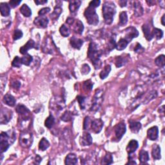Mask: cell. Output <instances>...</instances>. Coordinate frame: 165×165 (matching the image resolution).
Returning a JSON list of instances; mask_svg holds the SVG:
<instances>
[{
	"label": "cell",
	"instance_id": "obj_1",
	"mask_svg": "<svg viewBox=\"0 0 165 165\" xmlns=\"http://www.w3.org/2000/svg\"><path fill=\"white\" fill-rule=\"evenodd\" d=\"M101 54V52L98 48V45L94 42L90 43L87 55L88 58L91 60L95 69L96 70L100 69L102 65V62L100 59Z\"/></svg>",
	"mask_w": 165,
	"mask_h": 165
},
{
	"label": "cell",
	"instance_id": "obj_2",
	"mask_svg": "<svg viewBox=\"0 0 165 165\" xmlns=\"http://www.w3.org/2000/svg\"><path fill=\"white\" fill-rule=\"evenodd\" d=\"M116 13V7L112 1H106L103 5V16L107 25L112 24L114 15Z\"/></svg>",
	"mask_w": 165,
	"mask_h": 165
},
{
	"label": "cell",
	"instance_id": "obj_3",
	"mask_svg": "<svg viewBox=\"0 0 165 165\" xmlns=\"http://www.w3.org/2000/svg\"><path fill=\"white\" fill-rule=\"evenodd\" d=\"M16 139V134L14 132H11L10 130L7 132H3L1 134V137H0V150H1V153L6 152L11 144L13 143Z\"/></svg>",
	"mask_w": 165,
	"mask_h": 165
},
{
	"label": "cell",
	"instance_id": "obj_4",
	"mask_svg": "<svg viewBox=\"0 0 165 165\" xmlns=\"http://www.w3.org/2000/svg\"><path fill=\"white\" fill-rule=\"evenodd\" d=\"M84 15L89 25L96 26L99 23V16L96 13V8L88 5L85 9Z\"/></svg>",
	"mask_w": 165,
	"mask_h": 165
},
{
	"label": "cell",
	"instance_id": "obj_5",
	"mask_svg": "<svg viewBox=\"0 0 165 165\" xmlns=\"http://www.w3.org/2000/svg\"><path fill=\"white\" fill-rule=\"evenodd\" d=\"M50 106L53 110L61 111L65 107V100L60 96L53 97L51 100Z\"/></svg>",
	"mask_w": 165,
	"mask_h": 165
},
{
	"label": "cell",
	"instance_id": "obj_6",
	"mask_svg": "<svg viewBox=\"0 0 165 165\" xmlns=\"http://www.w3.org/2000/svg\"><path fill=\"white\" fill-rule=\"evenodd\" d=\"M103 101V91L102 90H97L92 100V105L91 110L96 112L100 109Z\"/></svg>",
	"mask_w": 165,
	"mask_h": 165
},
{
	"label": "cell",
	"instance_id": "obj_7",
	"mask_svg": "<svg viewBox=\"0 0 165 165\" xmlns=\"http://www.w3.org/2000/svg\"><path fill=\"white\" fill-rule=\"evenodd\" d=\"M33 142L32 134L27 131L23 132L19 137L20 145L24 148L30 147Z\"/></svg>",
	"mask_w": 165,
	"mask_h": 165
},
{
	"label": "cell",
	"instance_id": "obj_8",
	"mask_svg": "<svg viewBox=\"0 0 165 165\" xmlns=\"http://www.w3.org/2000/svg\"><path fill=\"white\" fill-rule=\"evenodd\" d=\"M16 112L21 116L22 121H27L30 117V111L23 105H18L16 106Z\"/></svg>",
	"mask_w": 165,
	"mask_h": 165
},
{
	"label": "cell",
	"instance_id": "obj_9",
	"mask_svg": "<svg viewBox=\"0 0 165 165\" xmlns=\"http://www.w3.org/2000/svg\"><path fill=\"white\" fill-rule=\"evenodd\" d=\"M12 112L7 108H2L0 115V123L1 125H6L12 119Z\"/></svg>",
	"mask_w": 165,
	"mask_h": 165
},
{
	"label": "cell",
	"instance_id": "obj_10",
	"mask_svg": "<svg viewBox=\"0 0 165 165\" xmlns=\"http://www.w3.org/2000/svg\"><path fill=\"white\" fill-rule=\"evenodd\" d=\"M125 38L124 39L126 40L129 43L134 38H137V37L139 36L138 30L136 29L135 27H133L127 28L125 30Z\"/></svg>",
	"mask_w": 165,
	"mask_h": 165
},
{
	"label": "cell",
	"instance_id": "obj_11",
	"mask_svg": "<svg viewBox=\"0 0 165 165\" xmlns=\"http://www.w3.org/2000/svg\"><path fill=\"white\" fill-rule=\"evenodd\" d=\"M115 137L119 140H120L123 136L125 135L126 131V127L125 123L124 122H121L115 126L114 128Z\"/></svg>",
	"mask_w": 165,
	"mask_h": 165
},
{
	"label": "cell",
	"instance_id": "obj_12",
	"mask_svg": "<svg viewBox=\"0 0 165 165\" xmlns=\"http://www.w3.org/2000/svg\"><path fill=\"white\" fill-rule=\"evenodd\" d=\"M103 125L104 123L101 119H96L92 121L90 126L94 133L99 134L102 130Z\"/></svg>",
	"mask_w": 165,
	"mask_h": 165
},
{
	"label": "cell",
	"instance_id": "obj_13",
	"mask_svg": "<svg viewBox=\"0 0 165 165\" xmlns=\"http://www.w3.org/2000/svg\"><path fill=\"white\" fill-rule=\"evenodd\" d=\"M34 23L38 27L46 28L48 24V19L45 16H39L35 18Z\"/></svg>",
	"mask_w": 165,
	"mask_h": 165
},
{
	"label": "cell",
	"instance_id": "obj_14",
	"mask_svg": "<svg viewBox=\"0 0 165 165\" xmlns=\"http://www.w3.org/2000/svg\"><path fill=\"white\" fill-rule=\"evenodd\" d=\"M32 48H36V43L35 41L32 39H30L28 41V42L24 45V46L22 47L19 49V52L23 55H26L27 54L28 51H29L30 49Z\"/></svg>",
	"mask_w": 165,
	"mask_h": 165
},
{
	"label": "cell",
	"instance_id": "obj_15",
	"mask_svg": "<svg viewBox=\"0 0 165 165\" xmlns=\"http://www.w3.org/2000/svg\"><path fill=\"white\" fill-rule=\"evenodd\" d=\"M80 142L82 146H90L92 143V138L88 132H85L80 138Z\"/></svg>",
	"mask_w": 165,
	"mask_h": 165
},
{
	"label": "cell",
	"instance_id": "obj_16",
	"mask_svg": "<svg viewBox=\"0 0 165 165\" xmlns=\"http://www.w3.org/2000/svg\"><path fill=\"white\" fill-rule=\"evenodd\" d=\"M142 30L144 33V37H145L146 40L150 41L154 38L153 32H152V31L151 30V28L149 24L148 23L144 24L142 27Z\"/></svg>",
	"mask_w": 165,
	"mask_h": 165
},
{
	"label": "cell",
	"instance_id": "obj_17",
	"mask_svg": "<svg viewBox=\"0 0 165 165\" xmlns=\"http://www.w3.org/2000/svg\"><path fill=\"white\" fill-rule=\"evenodd\" d=\"M159 129L158 126H152L147 131V136L149 139L152 141H155L158 138Z\"/></svg>",
	"mask_w": 165,
	"mask_h": 165
},
{
	"label": "cell",
	"instance_id": "obj_18",
	"mask_svg": "<svg viewBox=\"0 0 165 165\" xmlns=\"http://www.w3.org/2000/svg\"><path fill=\"white\" fill-rule=\"evenodd\" d=\"M138 146L139 144L137 141H135L134 139L131 140L126 146V151L129 154H132L136 151V150L138 148Z\"/></svg>",
	"mask_w": 165,
	"mask_h": 165
},
{
	"label": "cell",
	"instance_id": "obj_19",
	"mask_svg": "<svg viewBox=\"0 0 165 165\" xmlns=\"http://www.w3.org/2000/svg\"><path fill=\"white\" fill-rule=\"evenodd\" d=\"M72 25H74V26H73V30L74 32L77 33V34H81L84 30L83 23L80 20H75Z\"/></svg>",
	"mask_w": 165,
	"mask_h": 165
},
{
	"label": "cell",
	"instance_id": "obj_20",
	"mask_svg": "<svg viewBox=\"0 0 165 165\" xmlns=\"http://www.w3.org/2000/svg\"><path fill=\"white\" fill-rule=\"evenodd\" d=\"M0 9H1V14L3 17H7L10 14V8L7 3H0Z\"/></svg>",
	"mask_w": 165,
	"mask_h": 165
},
{
	"label": "cell",
	"instance_id": "obj_21",
	"mask_svg": "<svg viewBox=\"0 0 165 165\" xmlns=\"http://www.w3.org/2000/svg\"><path fill=\"white\" fill-rule=\"evenodd\" d=\"M70 43H71V46L76 48L77 49V50H80V49L81 48L82 45H83V41L80 38H75V37H73L70 40Z\"/></svg>",
	"mask_w": 165,
	"mask_h": 165
},
{
	"label": "cell",
	"instance_id": "obj_22",
	"mask_svg": "<svg viewBox=\"0 0 165 165\" xmlns=\"http://www.w3.org/2000/svg\"><path fill=\"white\" fill-rule=\"evenodd\" d=\"M81 1L80 0H72L69 1V10L72 13L76 12L81 6Z\"/></svg>",
	"mask_w": 165,
	"mask_h": 165
},
{
	"label": "cell",
	"instance_id": "obj_23",
	"mask_svg": "<svg viewBox=\"0 0 165 165\" xmlns=\"http://www.w3.org/2000/svg\"><path fill=\"white\" fill-rule=\"evenodd\" d=\"M3 101L5 103V104L9 106H14L16 103V100L14 97L12 96L10 94H6L4 96Z\"/></svg>",
	"mask_w": 165,
	"mask_h": 165
},
{
	"label": "cell",
	"instance_id": "obj_24",
	"mask_svg": "<svg viewBox=\"0 0 165 165\" xmlns=\"http://www.w3.org/2000/svg\"><path fill=\"white\" fill-rule=\"evenodd\" d=\"M134 14L137 17L141 16L143 14V8L141 5V3L138 1L134 2Z\"/></svg>",
	"mask_w": 165,
	"mask_h": 165
},
{
	"label": "cell",
	"instance_id": "obj_25",
	"mask_svg": "<svg viewBox=\"0 0 165 165\" xmlns=\"http://www.w3.org/2000/svg\"><path fill=\"white\" fill-rule=\"evenodd\" d=\"M152 155L155 160H158L161 158V148L158 144H154L153 146H152Z\"/></svg>",
	"mask_w": 165,
	"mask_h": 165
},
{
	"label": "cell",
	"instance_id": "obj_26",
	"mask_svg": "<svg viewBox=\"0 0 165 165\" xmlns=\"http://www.w3.org/2000/svg\"><path fill=\"white\" fill-rule=\"evenodd\" d=\"M65 164H77V158L76 154H69L66 157L65 161Z\"/></svg>",
	"mask_w": 165,
	"mask_h": 165
},
{
	"label": "cell",
	"instance_id": "obj_27",
	"mask_svg": "<svg viewBox=\"0 0 165 165\" xmlns=\"http://www.w3.org/2000/svg\"><path fill=\"white\" fill-rule=\"evenodd\" d=\"M130 130L134 133H138V132L141 129V124L137 121H130Z\"/></svg>",
	"mask_w": 165,
	"mask_h": 165
},
{
	"label": "cell",
	"instance_id": "obj_28",
	"mask_svg": "<svg viewBox=\"0 0 165 165\" xmlns=\"http://www.w3.org/2000/svg\"><path fill=\"white\" fill-rule=\"evenodd\" d=\"M127 59L125 57H122L121 56H117L115 59V64L117 68H120L125 65L127 63Z\"/></svg>",
	"mask_w": 165,
	"mask_h": 165
},
{
	"label": "cell",
	"instance_id": "obj_29",
	"mask_svg": "<svg viewBox=\"0 0 165 165\" xmlns=\"http://www.w3.org/2000/svg\"><path fill=\"white\" fill-rule=\"evenodd\" d=\"M139 161L142 164H145L148 161H149V155H148V153L145 151V150H141L139 152Z\"/></svg>",
	"mask_w": 165,
	"mask_h": 165
},
{
	"label": "cell",
	"instance_id": "obj_30",
	"mask_svg": "<svg viewBox=\"0 0 165 165\" xmlns=\"http://www.w3.org/2000/svg\"><path fill=\"white\" fill-rule=\"evenodd\" d=\"M20 12L25 17L28 18L32 15V11L31 9H30V7H28L27 4H23V5L22 6V7L20 8Z\"/></svg>",
	"mask_w": 165,
	"mask_h": 165
},
{
	"label": "cell",
	"instance_id": "obj_31",
	"mask_svg": "<svg viewBox=\"0 0 165 165\" xmlns=\"http://www.w3.org/2000/svg\"><path fill=\"white\" fill-rule=\"evenodd\" d=\"M62 12H63V9H62V7H61V5H57L54 8V10L52 14L51 15V18L54 20L57 19L59 17V16L62 13Z\"/></svg>",
	"mask_w": 165,
	"mask_h": 165
},
{
	"label": "cell",
	"instance_id": "obj_32",
	"mask_svg": "<svg viewBox=\"0 0 165 165\" xmlns=\"http://www.w3.org/2000/svg\"><path fill=\"white\" fill-rule=\"evenodd\" d=\"M128 44V41L125 40L124 38H121L118 41V43H116V46H115V48L117 49V51H123L124 49H125L127 47Z\"/></svg>",
	"mask_w": 165,
	"mask_h": 165
},
{
	"label": "cell",
	"instance_id": "obj_33",
	"mask_svg": "<svg viewBox=\"0 0 165 165\" xmlns=\"http://www.w3.org/2000/svg\"><path fill=\"white\" fill-rule=\"evenodd\" d=\"M111 69L112 68H111V66L110 65H107L105 66L104 69L103 70L100 74V77L101 80H105V78L108 77L111 71Z\"/></svg>",
	"mask_w": 165,
	"mask_h": 165
},
{
	"label": "cell",
	"instance_id": "obj_34",
	"mask_svg": "<svg viewBox=\"0 0 165 165\" xmlns=\"http://www.w3.org/2000/svg\"><path fill=\"white\" fill-rule=\"evenodd\" d=\"M50 146V143L48 142V140L45 138H42L41 139L39 143V149L40 150L45 151L46 150L47 148Z\"/></svg>",
	"mask_w": 165,
	"mask_h": 165
},
{
	"label": "cell",
	"instance_id": "obj_35",
	"mask_svg": "<svg viewBox=\"0 0 165 165\" xmlns=\"http://www.w3.org/2000/svg\"><path fill=\"white\" fill-rule=\"evenodd\" d=\"M128 22V15L126 12L123 11L120 13L119 15V25L120 26H124Z\"/></svg>",
	"mask_w": 165,
	"mask_h": 165
},
{
	"label": "cell",
	"instance_id": "obj_36",
	"mask_svg": "<svg viewBox=\"0 0 165 165\" xmlns=\"http://www.w3.org/2000/svg\"><path fill=\"white\" fill-rule=\"evenodd\" d=\"M55 123V119L53 115L51 114L46 119V120L45 121V125L48 129H51V128L54 126Z\"/></svg>",
	"mask_w": 165,
	"mask_h": 165
},
{
	"label": "cell",
	"instance_id": "obj_37",
	"mask_svg": "<svg viewBox=\"0 0 165 165\" xmlns=\"http://www.w3.org/2000/svg\"><path fill=\"white\" fill-rule=\"evenodd\" d=\"M155 63L159 67H164L165 65V57L164 55H160L155 59Z\"/></svg>",
	"mask_w": 165,
	"mask_h": 165
},
{
	"label": "cell",
	"instance_id": "obj_38",
	"mask_svg": "<svg viewBox=\"0 0 165 165\" xmlns=\"http://www.w3.org/2000/svg\"><path fill=\"white\" fill-rule=\"evenodd\" d=\"M157 96H158V92H157L156 90H152V92L148 94V96L145 97V99H144V103H148V102L151 101L152 100H154Z\"/></svg>",
	"mask_w": 165,
	"mask_h": 165
},
{
	"label": "cell",
	"instance_id": "obj_39",
	"mask_svg": "<svg viewBox=\"0 0 165 165\" xmlns=\"http://www.w3.org/2000/svg\"><path fill=\"white\" fill-rule=\"evenodd\" d=\"M32 60H33V57L30 54H27L25 56L22 57V64L26 66H29Z\"/></svg>",
	"mask_w": 165,
	"mask_h": 165
},
{
	"label": "cell",
	"instance_id": "obj_40",
	"mask_svg": "<svg viewBox=\"0 0 165 165\" xmlns=\"http://www.w3.org/2000/svg\"><path fill=\"white\" fill-rule=\"evenodd\" d=\"M61 119L64 122H69L72 119V114L69 112V111H66V112L62 115Z\"/></svg>",
	"mask_w": 165,
	"mask_h": 165
},
{
	"label": "cell",
	"instance_id": "obj_41",
	"mask_svg": "<svg viewBox=\"0 0 165 165\" xmlns=\"http://www.w3.org/2000/svg\"><path fill=\"white\" fill-rule=\"evenodd\" d=\"M113 163V158L110 154H107L103 159L101 164H111Z\"/></svg>",
	"mask_w": 165,
	"mask_h": 165
},
{
	"label": "cell",
	"instance_id": "obj_42",
	"mask_svg": "<svg viewBox=\"0 0 165 165\" xmlns=\"http://www.w3.org/2000/svg\"><path fill=\"white\" fill-rule=\"evenodd\" d=\"M60 34L63 37H68L71 34V31H70L68 27H67L65 25H63L59 28Z\"/></svg>",
	"mask_w": 165,
	"mask_h": 165
},
{
	"label": "cell",
	"instance_id": "obj_43",
	"mask_svg": "<svg viewBox=\"0 0 165 165\" xmlns=\"http://www.w3.org/2000/svg\"><path fill=\"white\" fill-rule=\"evenodd\" d=\"M116 46V42H115V37L112 36L110 37L109 41L108 43V50L109 51H112L115 48Z\"/></svg>",
	"mask_w": 165,
	"mask_h": 165
},
{
	"label": "cell",
	"instance_id": "obj_44",
	"mask_svg": "<svg viewBox=\"0 0 165 165\" xmlns=\"http://www.w3.org/2000/svg\"><path fill=\"white\" fill-rule=\"evenodd\" d=\"M153 36L154 37L155 36V38L157 39H161L163 36V31L162 30L159 29V28H154L153 31Z\"/></svg>",
	"mask_w": 165,
	"mask_h": 165
},
{
	"label": "cell",
	"instance_id": "obj_45",
	"mask_svg": "<svg viewBox=\"0 0 165 165\" xmlns=\"http://www.w3.org/2000/svg\"><path fill=\"white\" fill-rule=\"evenodd\" d=\"M22 65V58H20L19 56H16L15 58L13 60V61H12V65L14 67L19 68V67H21Z\"/></svg>",
	"mask_w": 165,
	"mask_h": 165
},
{
	"label": "cell",
	"instance_id": "obj_46",
	"mask_svg": "<svg viewBox=\"0 0 165 165\" xmlns=\"http://www.w3.org/2000/svg\"><path fill=\"white\" fill-rule=\"evenodd\" d=\"M94 83L91 80H87L84 82L83 83V88L86 91H90L93 88Z\"/></svg>",
	"mask_w": 165,
	"mask_h": 165
},
{
	"label": "cell",
	"instance_id": "obj_47",
	"mask_svg": "<svg viewBox=\"0 0 165 165\" xmlns=\"http://www.w3.org/2000/svg\"><path fill=\"white\" fill-rule=\"evenodd\" d=\"M85 97L81 96H77V100L79 103V105L82 110H84L85 109Z\"/></svg>",
	"mask_w": 165,
	"mask_h": 165
},
{
	"label": "cell",
	"instance_id": "obj_48",
	"mask_svg": "<svg viewBox=\"0 0 165 165\" xmlns=\"http://www.w3.org/2000/svg\"><path fill=\"white\" fill-rule=\"evenodd\" d=\"M91 119H90V117L86 116L84 120V123H83V129L84 130H88L89 129V127L91 125V123H92Z\"/></svg>",
	"mask_w": 165,
	"mask_h": 165
},
{
	"label": "cell",
	"instance_id": "obj_49",
	"mask_svg": "<svg viewBox=\"0 0 165 165\" xmlns=\"http://www.w3.org/2000/svg\"><path fill=\"white\" fill-rule=\"evenodd\" d=\"M23 32L21 30H18V29H16L14 30V35H13V39L14 41L16 40H18L20 38H22L23 37Z\"/></svg>",
	"mask_w": 165,
	"mask_h": 165
},
{
	"label": "cell",
	"instance_id": "obj_50",
	"mask_svg": "<svg viewBox=\"0 0 165 165\" xmlns=\"http://www.w3.org/2000/svg\"><path fill=\"white\" fill-rule=\"evenodd\" d=\"M81 71L82 74H83V75H86V74H88L90 72V68L87 64H84L82 66Z\"/></svg>",
	"mask_w": 165,
	"mask_h": 165
},
{
	"label": "cell",
	"instance_id": "obj_51",
	"mask_svg": "<svg viewBox=\"0 0 165 165\" xmlns=\"http://www.w3.org/2000/svg\"><path fill=\"white\" fill-rule=\"evenodd\" d=\"M10 86H12V88L18 90L21 86V82L17 80H14L11 82Z\"/></svg>",
	"mask_w": 165,
	"mask_h": 165
},
{
	"label": "cell",
	"instance_id": "obj_52",
	"mask_svg": "<svg viewBox=\"0 0 165 165\" xmlns=\"http://www.w3.org/2000/svg\"><path fill=\"white\" fill-rule=\"evenodd\" d=\"M51 11V9L49 7H45V8H43V9H41L39 12H38V14L39 16H45L46 14L48 13L49 12Z\"/></svg>",
	"mask_w": 165,
	"mask_h": 165
},
{
	"label": "cell",
	"instance_id": "obj_53",
	"mask_svg": "<svg viewBox=\"0 0 165 165\" xmlns=\"http://www.w3.org/2000/svg\"><path fill=\"white\" fill-rule=\"evenodd\" d=\"M144 51H145V49H144L139 43H137V45H136V46L134 48V51L137 53L141 54V53H143Z\"/></svg>",
	"mask_w": 165,
	"mask_h": 165
},
{
	"label": "cell",
	"instance_id": "obj_54",
	"mask_svg": "<svg viewBox=\"0 0 165 165\" xmlns=\"http://www.w3.org/2000/svg\"><path fill=\"white\" fill-rule=\"evenodd\" d=\"M101 1L100 0H94V1H90L89 3V6H91L94 8H97L100 5Z\"/></svg>",
	"mask_w": 165,
	"mask_h": 165
},
{
	"label": "cell",
	"instance_id": "obj_55",
	"mask_svg": "<svg viewBox=\"0 0 165 165\" xmlns=\"http://www.w3.org/2000/svg\"><path fill=\"white\" fill-rule=\"evenodd\" d=\"M21 3H22V0H19V1H17V0H11V1H9L10 5L12 8L16 7L18 5H19Z\"/></svg>",
	"mask_w": 165,
	"mask_h": 165
},
{
	"label": "cell",
	"instance_id": "obj_56",
	"mask_svg": "<svg viewBox=\"0 0 165 165\" xmlns=\"http://www.w3.org/2000/svg\"><path fill=\"white\" fill-rule=\"evenodd\" d=\"M36 5H43V4L47 3L48 2L47 0H36V1H34Z\"/></svg>",
	"mask_w": 165,
	"mask_h": 165
},
{
	"label": "cell",
	"instance_id": "obj_57",
	"mask_svg": "<svg viewBox=\"0 0 165 165\" xmlns=\"http://www.w3.org/2000/svg\"><path fill=\"white\" fill-rule=\"evenodd\" d=\"M41 161H42V158L39 155H36L35 158V163L36 164H39Z\"/></svg>",
	"mask_w": 165,
	"mask_h": 165
},
{
	"label": "cell",
	"instance_id": "obj_58",
	"mask_svg": "<svg viewBox=\"0 0 165 165\" xmlns=\"http://www.w3.org/2000/svg\"><path fill=\"white\" fill-rule=\"evenodd\" d=\"M119 4L120 5V6L121 7H126V3H127V1H119Z\"/></svg>",
	"mask_w": 165,
	"mask_h": 165
},
{
	"label": "cell",
	"instance_id": "obj_59",
	"mask_svg": "<svg viewBox=\"0 0 165 165\" xmlns=\"http://www.w3.org/2000/svg\"><path fill=\"white\" fill-rule=\"evenodd\" d=\"M164 16H165V15L164 14L163 16V17H162V18H161V23H162V25H163V26H164Z\"/></svg>",
	"mask_w": 165,
	"mask_h": 165
}]
</instances>
